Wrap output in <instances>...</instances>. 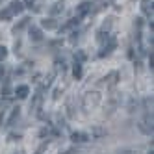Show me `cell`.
I'll list each match as a JSON object with an SVG mask.
<instances>
[{
  "label": "cell",
  "instance_id": "6da1fadb",
  "mask_svg": "<svg viewBox=\"0 0 154 154\" xmlns=\"http://www.w3.org/2000/svg\"><path fill=\"white\" fill-rule=\"evenodd\" d=\"M100 98L102 95L98 93V91H89V93H85L84 95V100H82V106L85 112H93V109L100 104Z\"/></svg>",
  "mask_w": 154,
  "mask_h": 154
},
{
  "label": "cell",
  "instance_id": "7a4b0ae2",
  "mask_svg": "<svg viewBox=\"0 0 154 154\" xmlns=\"http://www.w3.org/2000/svg\"><path fill=\"white\" fill-rule=\"evenodd\" d=\"M117 108H119V93H115V91H113L112 95L108 97V104H106L104 113H106V115H112Z\"/></svg>",
  "mask_w": 154,
  "mask_h": 154
},
{
  "label": "cell",
  "instance_id": "3957f363",
  "mask_svg": "<svg viewBox=\"0 0 154 154\" xmlns=\"http://www.w3.org/2000/svg\"><path fill=\"white\" fill-rule=\"evenodd\" d=\"M139 130L143 132V134H147V136H150L152 134V113H147L145 117H143L141 121H139Z\"/></svg>",
  "mask_w": 154,
  "mask_h": 154
},
{
  "label": "cell",
  "instance_id": "277c9868",
  "mask_svg": "<svg viewBox=\"0 0 154 154\" xmlns=\"http://www.w3.org/2000/svg\"><path fill=\"white\" fill-rule=\"evenodd\" d=\"M41 104H43V95H41V91H39V93L34 95V98H32V104H30V115H35V113L39 112Z\"/></svg>",
  "mask_w": 154,
  "mask_h": 154
},
{
  "label": "cell",
  "instance_id": "5b68a950",
  "mask_svg": "<svg viewBox=\"0 0 154 154\" xmlns=\"http://www.w3.org/2000/svg\"><path fill=\"white\" fill-rule=\"evenodd\" d=\"M115 47H117V39L115 37H108V43L104 45V48L100 50V58L102 56H108V54H112L115 50Z\"/></svg>",
  "mask_w": 154,
  "mask_h": 154
},
{
  "label": "cell",
  "instance_id": "8992f818",
  "mask_svg": "<svg viewBox=\"0 0 154 154\" xmlns=\"http://www.w3.org/2000/svg\"><path fill=\"white\" fill-rule=\"evenodd\" d=\"M117 82H119V72H117V71L109 72L106 78H104V85H106V87H115Z\"/></svg>",
  "mask_w": 154,
  "mask_h": 154
},
{
  "label": "cell",
  "instance_id": "52a82bcc",
  "mask_svg": "<svg viewBox=\"0 0 154 154\" xmlns=\"http://www.w3.org/2000/svg\"><path fill=\"white\" fill-rule=\"evenodd\" d=\"M9 13L11 15H19V13H23V9H24V6H23V2H19V0H11V4H9Z\"/></svg>",
  "mask_w": 154,
  "mask_h": 154
},
{
  "label": "cell",
  "instance_id": "ba28073f",
  "mask_svg": "<svg viewBox=\"0 0 154 154\" xmlns=\"http://www.w3.org/2000/svg\"><path fill=\"white\" fill-rule=\"evenodd\" d=\"M91 137L87 136V134H84V132H72L71 134V141L72 143H85V141H89Z\"/></svg>",
  "mask_w": 154,
  "mask_h": 154
},
{
  "label": "cell",
  "instance_id": "9c48e42d",
  "mask_svg": "<svg viewBox=\"0 0 154 154\" xmlns=\"http://www.w3.org/2000/svg\"><path fill=\"white\" fill-rule=\"evenodd\" d=\"M91 6H93L91 2H84V4H80L78 8H76V17H78V19H80V17H84V15H87V13H89V11H91Z\"/></svg>",
  "mask_w": 154,
  "mask_h": 154
},
{
  "label": "cell",
  "instance_id": "30bf717a",
  "mask_svg": "<svg viewBox=\"0 0 154 154\" xmlns=\"http://www.w3.org/2000/svg\"><path fill=\"white\" fill-rule=\"evenodd\" d=\"M30 39L34 41V43L43 41V32H41L39 28H35V26H32V28H30Z\"/></svg>",
  "mask_w": 154,
  "mask_h": 154
},
{
  "label": "cell",
  "instance_id": "8fae6325",
  "mask_svg": "<svg viewBox=\"0 0 154 154\" xmlns=\"http://www.w3.org/2000/svg\"><path fill=\"white\" fill-rule=\"evenodd\" d=\"M141 11L147 17H152V0H141Z\"/></svg>",
  "mask_w": 154,
  "mask_h": 154
},
{
  "label": "cell",
  "instance_id": "7c38bea8",
  "mask_svg": "<svg viewBox=\"0 0 154 154\" xmlns=\"http://www.w3.org/2000/svg\"><path fill=\"white\" fill-rule=\"evenodd\" d=\"M15 95H17L19 98H26V97L30 95V87H28V85H19L17 89H15Z\"/></svg>",
  "mask_w": 154,
  "mask_h": 154
},
{
  "label": "cell",
  "instance_id": "4fadbf2b",
  "mask_svg": "<svg viewBox=\"0 0 154 154\" xmlns=\"http://www.w3.org/2000/svg\"><path fill=\"white\" fill-rule=\"evenodd\" d=\"M30 20H32V19H28V17H26V19H23V20H20V23L13 28V34H15V35H17V34H20V32H23V30L30 24Z\"/></svg>",
  "mask_w": 154,
  "mask_h": 154
},
{
  "label": "cell",
  "instance_id": "5bb4252c",
  "mask_svg": "<svg viewBox=\"0 0 154 154\" xmlns=\"http://www.w3.org/2000/svg\"><path fill=\"white\" fill-rule=\"evenodd\" d=\"M19 115H20V108L17 106V108H13V112H11V115H9V119H8V126H11L15 121L19 119Z\"/></svg>",
  "mask_w": 154,
  "mask_h": 154
},
{
  "label": "cell",
  "instance_id": "9a60e30c",
  "mask_svg": "<svg viewBox=\"0 0 154 154\" xmlns=\"http://www.w3.org/2000/svg\"><path fill=\"white\" fill-rule=\"evenodd\" d=\"M41 26L47 28V30H54V28H58V23H56L54 19H45V20L41 23Z\"/></svg>",
  "mask_w": 154,
  "mask_h": 154
},
{
  "label": "cell",
  "instance_id": "2e32d148",
  "mask_svg": "<svg viewBox=\"0 0 154 154\" xmlns=\"http://www.w3.org/2000/svg\"><path fill=\"white\" fill-rule=\"evenodd\" d=\"M72 74H74V78H76V80H80V78H82V63H78V61L74 63V67H72Z\"/></svg>",
  "mask_w": 154,
  "mask_h": 154
},
{
  "label": "cell",
  "instance_id": "e0dca14e",
  "mask_svg": "<svg viewBox=\"0 0 154 154\" xmlns=\"http://www.w3.org/2000/svg\"><path fill=\"white\" fill-rule=\"evenodd\" d=\"M104 134H106V130H104V128H100V126H95V128L91 130V136H93L95 139H98V137H102Z\"/></svg>",
  "mask_w": 154,
  "mask_h": 154
},
{
  "label": "cell",
  "instance_id": "ac0fdd59",
  "mask_svg": "<svg viewBox=\"0 0 154 154\" xmlns=\"http://www.w3.org/2000/svg\"><path fill=\"white\" fill-rule=\"evenodd\" d=\"M63 11V4H54L52 8H50V13L52 15H58V13H61Z\"/></svg>",
  "mask_w": 154,
  "mask_h": 154
},
{
  "label": "cell",
  "instance_id": "d6986e66",
  "mask_svg": "<svg viewBox=\"0 0 154 154\" xmlns=\"http://www.w3.org/2000/svg\"><path fill=\"white\" fill-rule=\"evenodd\" d=\"M78 24H80V19L74 17V19H71L69 23H67V26H65V28H74V26H78Z\"/></svg>",
  "mask_w": 154,
  "mask_h": 154
},
{
  "label": "cell",
  "instance_id": "ffe728a7",
  "mask_svg": "<svg viewBox=\"0 0 154 154\" xmlns=\"http://www.w3.org/2000/svg\"><path fill=\"white\" fill-rule=\"evenodd\" d=\"M109 26H112V19H106V23L102 24V28L98 30V32H104V34H108V30H109Z\"/></svg>",
  "mask_w": 154,
  "mask_h": 154
},
{
  "label": "cell",
  "instance_id": "44dd1931",
  "mask_svg": "<svg viewBox=\"0 0 154 154\" xmlns=\"http://www.w3.org/2000/svg\"><path fill=\"white\" fill-rule=\"evenodd\" d=\"M74 58H76V60H78V63H80V61H84V60H85L87 56H85V54H84L82 50H76V54H74Z\"/></svg>",
  "mask_w": 154,
  "mask_h": 154
},
{
  "label": "cell",
  "instance_id": "7402d4cb",
  "mask_svg": "<svg viewBox=\"0 0 154 154\" xmlns=\"http://www.w3.org/2000/svg\"><path fill=\"white\" fill-rule=\"evenodd\" d=\"M6 56H8V48L6 47H0V61H4Z\"/></svg>",
  "mask_w": 154,
  "mask_h": 154
},
{
  "label": "cell",
  "instance_id": "603a6c76",
  "mask_svg": "<svg viewBox=\"0 0 154 154\" xmlns=\"http://www.w3.org/2000/svg\"><path fill=\"white\" fill-rule=\"evenodd\" d=\"M11 13H9V9H4V11H0V19H9Z\"/></svg>",
  "mask_w": 154,
  "mask_h": 154
},
{
  "label": "cell",
  "instance_id": "cb8c5ba5",
  "mask_svg": "<svg viewBox=\"0 0 154 154\" xmlns=\"http://www.w3.org/2000/svg\"><path fill=\"white\" fill-rule=\"evenodd\" d=\"M149 65H150V69L154 67V54H152V52L149 54Z\"/></svg>",
  "mask_w": 154,
  "mask_h": 154
},
{
  "label": "cell",
  "instance_id": "d4e9b609",
  "mask_svg": "<svg viewBox=\"0 0 154 154\" xmlns=\"http://www.w3.org/2000/svg\"><path fill=\"white\" fill-rule=\"evenodd\" d=\"M76 39H78V32H72L71 34V43H74Z\"/></svg>",
  "mask_w": 154,
  "mask_h": 154
},
{
  "label": "cell",
  "instance_id": "484cf974",
  "mask_svg": "<svg viewBox=\"0 0 154 154\" xmlns=\"http://www.w3.org/2000/svg\"><path fill=\"white\" fill-rule=\"evenodd\" d=\"M32 4H34V0H24V8H32Z\"/></svg>",
  "mask_w": 154,
  "mask_h": 154
},
{
  "label": "cell",
  "instance_id": "4316f807",
  "mask_svg": "<svg viewBox=\"0 0 154 154\" xmlns=\"http://www.w3.org/2000/svg\"><path fill=\"white\" fill-rule=\"evenodd\" d=\"M4 72H6V69H4V65H0V80H2V76H4Z\"/></svg>",
  "mask_w": 154,
  "mask_h": 154
},
{
  "label": "cell",
  "instance_id": "83f0119b",
  "mask_svg": "<svg viewBox=\"0 0 154 154\" xmlns=\"http://www.w3.org/2000/svg\"><path fill=\"white\" fill-rule=\"evenodd\" d=\"M119 154H136L134 150H123V152H119Z\"/></svg>",
  "mask_w": 154,
  "mask_h": 154
},
{
  "label": "cell",
  "instance_id": "f1b7e54d",
  "mask_svg": "<svg viewBox=\"0 0 154 154\" xmlns=\"http://www.w3.org/2000/svg\"><path fill=\"white\" fill-rule=\"evenodd\" d=\"M2 121H4V113H0V125H2Z\"/></svg>",
  "mask_w": 154,
  "mask_h": 154
},
{
  "label": "cell",
  "instance_id": "f546056e",
  "mask_svg": "<svg viewBox=\"0 0 154 154\" xmlns=\"http://www.w3.org/2000/svg\"><path fill=\"white\" fill-rule=\"evenodd\" d=\"M149 154H152V150H150V152H149Z\"/></svg>",
  "mask_w": 154,
  "mask_h": 154
},
{
  "label": "cell",
  "instance_id": "4dcf8cb0",
  "mask_svg": "<svg viewBox=\"0 0 154 154\" xmlns=\"http://www.w3.org/2000/svg\"><path fill=\"white\" fill-rule=\"evenodd\" d=\"M35 154H41V152H35Z\"/></svg>",
  "mask_w": 154,
  "mask_h": 154
}]
</instances>
